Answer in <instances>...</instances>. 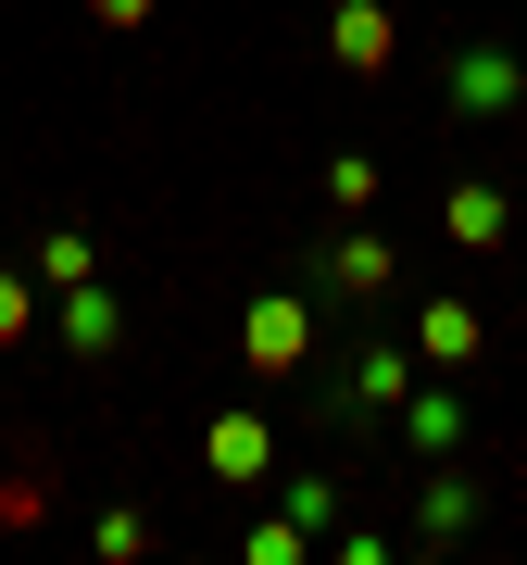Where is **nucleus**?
<instances>
[{"label": "nucleus", "mask_w": 527, "mask_h": 565, "mask_svg": "<svg viewBox=\"0 0 527 565\" xmlns=\"http://www.w3.org/2000/svg\"><path fill=\"white\" fill-rule=\"evenodd\" d=\"M63 340H76V364H101V352L126 340V315H114V289H88V277L63 289Z\"/></svg>", "instance_id": "obj_1"}, {"label": "nucleus", "mask_w": 527, "mask_h": 565, "mask_svg": "<svg viewBox=\"0 0 527 565\" xmlns=\"http://www.w3.org/2000/svg\"><path fill=\"white\" fill-rule=\"evenodd\" d=\"M503 102H515V63H503V51L452 63V114H503Z\"/></svg>", "instance_id": "obj_2"}, {"label": "nucleus", "mask_w": 527, "mask_h": 565, "mask_svg": "<svg viewBox=\"0 0 527 565\" xmlns=\"http://www.w3.org/2000/svg\"><path fill=\"white\" fill-rule=\"evenodd\" d=\"M402 440H415V452H452V440H465V403H452V390H427V403L402 415Z\"/></svg>", "instance_id": "obj_3"}, {"label": "nucleus", "mask_w": 527, "mask_h": 565, "mask_svg": "<svg viewBox=\"0 0 527 565\" xmlns=\"http://www.w3.org/2000/svg\"><path fill=\"white\" fill-rule=\"evenodd\" d=\"M314 264H326L340 289H389V252H377V239H340V252H314Z\"/></svg>", "instance_id": "obj_4"}, {"label": "nucleus", "mask_w": 527, "mask_h": 565, "mask_svg": "<svg viewBox=\"0 0 527 565\" xmlns=\"http://www.w3.org/2000/svg\"><path fill=\"white\" fill-rule=\"evenodd\" d=\"M352 377H365V390H326V403H340V415H352V403H389V390H402V352H365V364H352Z\"/></svg>", "instance_id": "obj_5"}]
</instances>
